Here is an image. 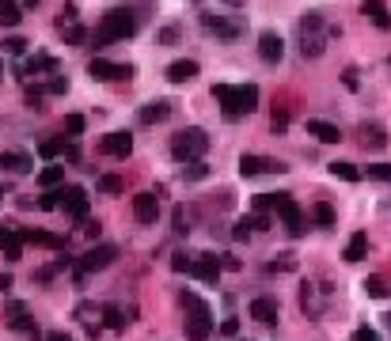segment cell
<instances>
[{
    "mask_svg": "<svg viewBox=\"0 0 391 341\" xmlns=\"http://www.w3.org/2000/svg\"><path fill=\"white\" fill-rule=\"evenodd\" d=\"M213 99L220 103V114L228 122L255 114L258 110V88L255 84H213Z\"/></svg>",
    "mask_w": 391,
    "mask_h": 341,
    "instance_id": "cell-1",
    "label": "cell"
},
{
    "mask_svg": "<svg viewBox=\"0 0 391 341\" xmlns=\"http://www.w3.org/2000/svg\"><path fill=\"white\" fill-rule=\"evenodd\" d=\"M137 34V15L129 12V8H110L103 15V23L95 27V46H110V42H126Z\"/></svg>",
    "mask_w": 391,
    "mask_h": 341,
    "instance_id": "cell-2",
    "label": "cell"
},
{
    "mask_svg": "<svg viewBox=\"0 0 391 341\" xmlns=\"http://www.w3.org/2000/svg\"><path fill=\"white\" fill-rule=\"evenodd\" d=\"M206 152H209V133L201 125H186L171 137V155L183 163V167L186 163H198Z\"/></svg>",
    "mask_w": 391,
    "mask_h": 341,
    "instance_id": "cell-3",
    "label": "cell"
},
{
    "mask_svg": "<svg viewBox=\"0 0 391 341\" xmlns=\"http://www.w3.org/2000/svg\"><path fill=\"white\" fill-rule=\"evenodd\" d=\"M179 300H183V307L190 311V315H186V337H190V341H209L213 330H217V322H213V311H209L198 296H194V292H183Z\"/></svg>",
    "mask_w": 391,
    "mask_h": 341,
    "instance_id": "cell-4",
    "label": "cell"
},
{
    "mask_svg": "<svg viewBox=\"0 0 391 341\" xmlns=\"http://www.w3.org/2000/svg\"><path fill=\"white\" fill-rule=\"evenodd\" d=\"M114 258H118V246H114V243H99V246H91V251L77 262V281L84 284V281L91 277V273H103L107 265L114 262Z\"/></svg>",
    "mask_w": 391,
    "mask_h": 341,
    "instance_id": "cell-5",
    "label": "cell"
},
{
    "mask_svg": "<svg viewBox=\"0 0 391 341\" xmlns=\"http://www.w3.org/2000/svg\"><path fill=\"white\" fill-rule=\"evenodd\" d=\"M274 213L281 216V224H285L289 235H304V213H300V205L293 201V193H274Z\"/></svg>",
    "mask_w": 391,
    "mask_h": 341,
    "instance_id": "cell-6",
    "label": "cell"
},
{
    "mask_svg": "<svg viewBox=\"0 0 391 341\" xmlns=\"http://www.w3.org/2000/svg\"><path fill=\"white\" fill-rule=\"evenodd\" d=\"M289 167L281 160H270V155H255V152H244L239 155V174L244 179H255V174H285Z\"/></svg>",
    "mask_w": 391,
    "mask_h": 341,
    "instance_id": "cell-7",
    "label": "cell"
},
{
    "mask_svg": "<svg viewBox=\"0 0 391 341\" xmlns=\"http://www.w3.org/2000/svg\"><path fill=\"white\" fill-rule=\"evenodd\" d=\"M88 76L91 80H129L133 76V64H114V61H107V57H91L88 61Z\"/></svg>",
    "mask_w": 391,
    "mask_h": 341,
    "instance_id": "cell-8",
    "label": "cell"
},
{
    "mask_svg": "<svg viewBox=\"0 0 391 341\" xmlns=\"http://www.w3.org/2000/svg\"><path fill=\"white\" fill-rule=\"evenodd\" d=\"M61 209H65V213H69L72 220H88V213H91L88 190H80V186H65V190H61Z\"/></svg>",
    "mask_w": 391,
    "mask_h": 341,
    "instance_id": "cell-9",
    "label": "cell"
},
{
    "mask_svg": "<svg viewBox=\"0 0 391 341\" xmlns=\"http://www.w3.org/2000/svg\"><path fill=\"white\" fill-rule=\"evenodd\" d=\"M99 152L114 155V160H126V155L133 152V133H129V129H114V133H107L103 141H99Z\"/></svg>",
    "mask_w": 391,
    "mask_h": 341,
    "instance_id": "cell-10",
    "label": "cell"
},
{
    "mask_svg": "<svg viewBox=\"0 0 391 341\" xmlns=\"http://www.w3.org/2000/svg\"><path fill=\"white\" fill-rule=\"evenodd\" d=\"M247 311H251V319L263 322V326H277V319H281V303H277V296H255Z\"/></svg>",
    "mask_w": 391,
    "mask_h": 341,
    "instance_id": "cell-11",
    "label": "cell"
},
{
    "mask_svg": "<svg viewBox=\"0 0 391 341\" xmlns=\"http://www.w3.org/2000/svg\"><path fill=\"white\" fill-rule=\"evenodd\" d=\"M258 57H263L266 64H277L285 57V39L277 31H263L258 34Z\"/></svg>",
    "mask_w": 391,
    "mask_h": 341,
    "instance_id": "cell-12",
    "label": "cell"
},
{
    "mask_svg": "<svg viewBox=\"0 0 391 341\" xmlns=\"http://www.w3.org/2000/svg\"><path fill=\"white\" fill-rule=\"evenodd\" d=\"M133 220L137 224H156V220H160V197H156V193H137L133 197Z\"/></svg>",
    "mask_w": 391,
    "mask_h": 341,
    "instance_id": "cell-13",
    "label": "cell"
},
{
    "mask_svg": "<svg viewBox=\"0 0 391 341\" xmlns=\"http://www.w3.org/2000/svg\"><path fill=\"white\" fill-rule=\"evenodd\" d=\"M167 118H171V99H152V103H145L137 110V122L141 125H160Z\"/></svg>",
    "mask_w": 391,
    "mask_h": 341,
    "instance_id": "cell-14",
    "label": "cell"
},
{
    "mask_svg": "<svg viewBox=\"0 0 391 341\" xmlns=\"http://www.w3.org/2000/svg\"><path fill=\"white\" fill-rule=\"evenodd\" d=\"M201 27H206L209 34H217V39H225V42H232V39H239V23H228L225 15H213V12H201Z\"/></svg>",
    "mask_w": 391,
    "mask_h": 341,
    "instance_id": "cell-15",
    "label": "cell"
},
{
    "mask_svg": "<svg viewBox=\"0 0 391 341\" xmlns=\"http://www.w3.org/2000/svg\"><path fill=\"white\" fill-rule=\"evenodd\" d=\"M0 167L12 174H27V171H34V160L20 148H0Z\"/></svg>",
    "mask_w": 391,
    "mask_h": 341,
    "instance_id": "cell-16",
    "label": "cell"
},
{
    "mask_svg": "<svg viewBox=\"0 0 391 341\" xmlns=\"http://www.w3.org/2000/svg\"><path fill=\"white\" fill-rule=\"evenodd\" d=\"M220 270H225V265H220L217 254H198V258H194V277L206 281V284H217Z\"/></svg>",
    "mask_w": 391,
    "mask_h": 341,
    "instance_id": "cell-17",
    "label": "cell"
},
{
    "mask_svg": "<svg viewBox=\"0 0 391 341\" xmlns=\"http://www.w3.org/2000/svg\"><path fill=\"white\" fill-rule=\"evenodd\" d=\"M198 72H201V64L190 61V57L167 64V80H171V84H190V80H198Z\"/></svg>",
    "mask_w": 391,
    "mask_h": 341,
    "instance_id": "cell-18",
    "label": "cell"
},
{
    "mask_svg": "<svg viewBox=\"0 0 391 341\" xmlns=\"http://www.w3.org/2000/svg\"><path fill=\"white\" fill-rule=\"evenodd\" d=\"M327 34L331 31H300V53L304 57H323L327 53Z\"/></svg>",
    "mask_w": 391,
    "mask_h": 341,
    "instance_id": "cell-19",
    "label": "cell"
},
{
    "mask_svg": "<svg viewBox=\"0 0 391 341\" xmlns=\"http://www.w3.org/2000/svg\"><path fill=\"white\" fill-rule=\"evenodd\" d=\"M308 137H315L319 144H338L342 141V129L334 122H323V118H308Z\"/></svg>",
    "mask_w": 391,
    "mask_h": 341,
    "instance_id": "cell-20",
    "label": "cell"
},
{
    "mask_svg": "<svg viewBox=\"0 0 391 341\" xmlns=\"http://www.w3.org/2000/svg\"><path fill=\"white\" fill-rule=\"evenodd\" d=\"M53 72H58V57L50 53H34L23 61V76H53Z\"/></svg>",
    "mask_w": 391,
    "mask_h": 341,
    "instance_id": "cell-21",
    "label": "cell"
},
{
    "mask_svg": "<svg viewBox=\"0 0 391 341\" xmlns=\"http://www.w3.org/2000/svg\"><path fill=\"white\" fill-rule=\"evenodd\" d=\"M361 15H365L369 23H376L380 31H391V12H387L384 0H365V4H361Z\"/></svg>",
    "mask_w": 391,
    "mask_h": 341,
    "instance_id": "cell-22",
    "label": "cell"
},
{
    "mask_svg": "<svg viewBox=\"0 0 391 341\" xmlns=\"http://www.w3.org/2000/svg\"><path fill=\"white\" fill-rule=\"evenodd\" d=\"M365 254H369V232H353L350 243H346V251H342V258H346L350 265H357Z\"/></svg>",
    "mask_w": 391,
    "mask_h": 341,
    "instance_id": "cell-23",
    "label": "cell"
},
{
    "mask_svg": "<svg viewBox=\"0 0 391 341\" xmlns=\"http://www.w3.org/2000/svg\"><path fill=\"white\" fill-rule=\"evenodd\" d=\"M357 133H361V144H365V148H384L387 144V129L376 125V122H365Z\"/></svg>",
    "mask_w": 391,
    "mask_h": 341,
    "instance_id": "cell-24",
    "label": "cell"
},
{
    "mask_svg": "<svg viewBox=\"0 0 391 341\" xmlns=\"http://www.w3.org/2000/svg\"><path fill=\"white\" fill-rule=\"evenodd\" d=\"M4 319H8V326H12V330H34V322L27 319V307H23L20 300H12L4 307Z\"/></svg>",
    "mask_w": 391,
    "mask_h": 341,
    "instance_id": "cell-25",
    "label": "cell"
},
{
    "mask_svg": "<svg viewBox=\"0 0 391 341\" xmlns=\"http://www.w3.org/2000/svg\"><path fill=\"white\" fill-rule=\"evenodd\" d=\"M20 239L23 243H34V246H65V239H58V235H50V232H34V228H20Z\"/></svg>",
    "mask_w": 391,
    "mask_h": 341,
    "instance_id": "cell-26",
    "label": "cell"
},
{
    "mask_svg": "<svg viewBox=\"0 0 391 341\" xmlns=\"http://www.w3.org/2000/svg\"><path fill=\"white\" fill-rule=\"evenodd\" d=\"M20 23H23L20 0H0V27H20Z\"/></svg>",
    "mask_w": 391,
    "mask_h": 341,
    "instance_id": "cell-27",
    "label": "cell"
},
{
    "mask_svg": "<svg viewBox=\"0 0 391 341\" xmlns=\"http://www.w3.org/2000/svg\"><path fill=\"white\" fill-rule=\"evenodd\" d=\"M312 220H315L319 228H334V220H338V213H334V205H331V201H315V205H312Z\"/></svg>",
    "mask_w": 391,
    "mask_h": 341,
    "instance_id": "cell-28",
    "label": "cell"
},
{
    "mask_svg": "<svg viewBox=\"0 0 391 341\" xmlns=\"http://www.w3.org/2000/svg\"><path fill=\"white\" fill-rule=\"evenodd\" d=\"M99 315H103V326H107V330H126V326H129L126 311H122V307H114V303H107Z\"/></svg>",
    "mask_w": 391,
    "mask_h": 341,
    "instance_id": "cell-29",
    "label": "cell"
},
{
    "mask_svg": "<svg viewBox=\"0 0 391 341\" xmlns=\"http://www.w3.org/2000/svg\"><path fill=\"white\" fill-rule=\"evenodd\" d=\"M327 171L334 174V179H342V182H357L361 179V171L353 167L350 160H334V163H327Z\"/></svg>",
    "mask_w": 391,
    "mask_h": 341,
    "instance_id": "cell-30",
    "label": "cell"
},
{
    "mask_svg": "<svg viewBox=\"0 0 391 341\" xmlns=\"http://www.w3.org/2000/svg\"><path fill=\"white\" fill-rule=\"evenodd\" d=\"M179 174H183V182H201V179H209V163H206V160L186 163V167H183Z\"/></svg>",
    "mask_w": 391,
    "mask_h": 341,
    "instance_id": "cell-31",
    "label": "cell"
},
{
    "mask_svg": "<svg viewBox=\"0 0 391 341\" xmlns=\"http://www.w3.org/2000/svg\"><path fill=\"white\" fill-rule=\"evenodd\" d=\"M65 182V167H58V163H53V167H46L42 174H39V186L42 190H53V186H61Z\"/></svg>",
    "mask_w": 391,
    "mask_h": 341,
    "instance_id": "cell-32",
    "label": "cell"
},
{
    "mask_svg": "<svg viewBox=\"0 0 391 341\" xmlns=\"http://www.w3.org/2000/svg\"><path fill=\"white\" fill-rule=\"evenodd\" d=\"M95 190H103V193H122V190H126V179H118V174H99V179H95Z\"/></svg>",
    "mask_w": 391,
    "mask_h": 341,
    "instance_id": "cell-33",
    "label": "cell"
},
{
    "mask_svg": "<svg viewBox=\"0 0 391 341\" xmlns=\"http://www.w3.org/2000/svg\"><path fill=\"white\" fill-rule=\"evenodd\" d=\"M251 228H255V216H239L236 224H232V239H236V243H247Z\"/></svg>",
    "mask_w": 391,
    "mask_h": 341,
    "instance_id": "cell-34",
    "label": "cell"
},
{
    "mask_svg": "<svg viewBox=\"0 0 391 341\" xmlns=\"http://www.w3.org/2000/svg\"><path fill=\"white\" fill-rule=\"evenodd\" d=\"M61 34H65V46H84V42H88V31H84L80 23H72V27H61Z\"/></svg>",
    "mask_w": 391,
    "mask_h": 341,
    "instance_id": "cell-35",
    "label": "cell"
},
{
    "mask_svg": "<svg viewBox=\"0 0 391 341\" xmlns=\"http://www.w3.org/2000/svg\"><path fill=\"white\" fill-rule=\"evenodd\" d=\"M69 91V76H61V72H53L50 80H46V95H65Z\"/></svg>",
    "mask_w": 391,
    "mask_h": 341,
    "instance_id": "cell-36",
    "label": "cell"
},
{
    "mask_svg": "<svg viewBox=\"0 0 391 341\" xmlns=\"http://www.w3.org/2000/svg\"><path fill=\"white\" fill-rule=\"evenodd\" d=\"M365 174L372 182H391V163H369Z\"/></svg>",
    "mask_w": 391,
    "mask_h": 341,
    "instance_id": "cell-37",
    "label": "cell"
},
{
    "mask_svg": "<svg viewBox=\"0 0 391 341\" xmlns=\"http://www.w3.org/2000/svg\"><path fill=\"white\" fill-rule=\"evenodd\" d=\"M15 243H20V228L0 224V251H8V246H15Z\"/></svg>",
    "mask_w": 391,
    "mask_h": 341,
    "instance_id": "cell-38",
    "label": "cell"
},
{
    "mask_svg": "<svg viewBox=\"0 0 391 341\" xmlns=\"http://www.w3.org/2000/svg\"><path fill=\"white\" fill-rule=\"evenodd\" d=\"M361 288H365L372 300H384V296H387V284L380 281V277H365V284H361Z\"/></svg>",
    "mask_w": 391,
    "mask_h": 341,
    "instance_id": "cell-39",
    "label": "cell"
},
{
    "mask_svg": "<svg viewBox=\"0 0 391 341\" xmlns=\"http://www.w3.org/2000/svg\"><path fill=\"white\" fill-rule=\"evenodd\" d=\"M4 53L23 57V53H27V39H20V34H8V39H4Z\"/></svg>",
    "mask_w": 391,
    "mask_h": 341,
    "instance_id": "cell-40",
    "label": "cell"
},
{
    "mask_svg": "<svg viewBox=\"0 0 391 341\" xmlns=\"http://www.w3.org/2000/svg\"><path fill=\"white\" fill-rule=\"evenodd\" d=\"M65 148H69V144H65V137H61V141H42V144H39V152L46 155V160H53V155H65Z\"/></svg>",
    "mask_w": 391,
    "mask_h": 341,
    "instance_id": "cell-41",
    "label": "cell"
},
{
    "mask_svg": "<svg viewBox=\"0 0 391 341\" xmlns=\"http://www.w3.org/2000/svg\"><path fill=\"white\" fill-rule=\"evenodd\" d=\"M46 88H27V106L31 110H46Z\"/></svg>",
    "mask_w": 391,
    "mask_h": 341,
    "instance_id": "cell-42",
    "label": "cell"
},
{
    "mask_svg": "<svg viewBox=\"0 0 391 341\" xmlns=\"http://www.w3.org/2000/svg\"><path fill=\"white\" fill-rule=\"evenodd\" d=\"M171 270L175 273H194V258L190 254H175L171 258Z\"/></svg>",
    "mask_w": 391,
    "mask_h": 341,
    "instance_id": "cell-43",
    "label": "cell"
},
{
    "mask_svg": "<svg viewBox=\"0 0 391 341\" xmlns=\"http://www.w3.org/2000/svg\"><path fill=\"white\" fill-rule=\"evenodd\" d=\"M251 209H255V213H266V209H274V193H255Z\"/></svg>",
    "mask_w": 391,
    "mask_h": 341,
    "instance_id": "cell-44",
    "label": "cell"
},
{
    "mask_svg": "<svg viewBox=\"0 0 391 341\" xmlns=\"http://www.w3.org/2000/svg\"><path fill=\"white\" fill-rule=\"evenodd\" d=\"M84 125H88V122H84V114H69V118H65V129H69L72 137H80Z\"/></svg>",
    "mask_w": 391,
    "mask_h": 341,
    "instance_id": "cell-45",
    "label": "cell"
},
{
    "mask_svg": "<svg viewBox=\"0 0 391 341\" xmlns=\"http://www.w3.org/2000/svg\"><path fill=\"white\" fill-rule=\"evenodd\" d=\"M293 265H296V262H293V254H277V262H270L266 270H270V273H277V270L285 273V270H293Z\"/></svg>",
    "mask_w": 391,
    "mask_h": 341,
    "instance_id": "cell-46",
    "label": "cell"
},
{
    "mask_svg": "<svg viewBox=\"0 0 391 341\" xmlns=\"http://www.w3.org/2000/svg\"><path fill=\"white\" fill-rule=\"evenodd\" d=\"M357 76H361V72L353 69V64H350V69H342V84H346L350 91H357V88H361V80H357Z\"/></svg>",
    "mask_w": 391,
    "mask_h": 341,
    "instance_id": "cell-47",
    "label": "cell"
},
{
    "mask_svg": "<svg viewBox=\"0 0 391 341\" xmlns=\"http://www.w3.org/2000/svg\"><path fill=\"white\" fill-rule=\"evenodd\" d=\"M270 125H274V133H285V129H289V110H274Z\"/></svg>",
    "mask_w": 391,
    "mask_h": 341,
    "instance_id": "cell-48",
    "label": "cell"
},
{
    "mask_svg": "<svg viewBox=\"0 0 391 341\" xmlns=\"http://www.w3.org/2000/svg\"><path fill=\"white\" fill-rule=\"evenodd\" d=\"M39 209H61V190H50L46 197L39 201Z\"/></svg>",
    "mask_w": 391,
    "mask_h": 341,
    "instance_id": "cell-49",
    "label": "cell"
},
{
    "mask_svg": "<svg viewBox=\"0 0 391 341\" xmlns=\"http://www.w3.org/2000/svg\"><path fill=\"white\" fill-rule=\"evenodd\" d=\"M220 334H225V337L232 341V337L239 334V319H225V322H220Z\"/></svg>",
    "mask_w": 391,
    "mask_h": 341,
    "instance_id": "cell-50",
    "label": "cell"
},
{
    "mask_svg": "<svg viewBox=\"0 0 391 341\" xmlns=\"http://www.w3.org/2000/svg\"><path fill=\"white\" fill-rule=\"evenodd\" d=\"M190 228H186V213L183 209H175V235H186Z\"/></svg>",
    "mask_w": 391,
    "mask_h": 341,
    "instance_id": "cell-51",
    "label": "cell"
},
{
    "mask_svg": "<svg viewBox=\"0 0 391 341\" xmlns=\"http://www.w3.org/2000/svg\"><path fill=\"white\" fill-rule=\"evenodd\" d=\"M84 235H88V239H99V235H103V224H99V220H88V228H84Z\"/></svg>",
    "mask_w": 391,
    "mask_h": 341,
    "instance_id": "cell-52",
    "label": "cell"
},
{
    "mask_svg": "<svg viewBox=\"0 0 391 341\" xmlns=\"http://www.w3.org/2000/svg\"><path fill=\"white\" fill-rule=\"evenodd\" d=\"M353 341H380V334H376L372 326H361V330H357V337H353Z\"/></svg>",
    "mask_w": 391,
    "mask_h": 341,
    "instance_id": "cell-53",
    "label": "cell"
},
{
    "mask_svg": "<svg viewBox=\"0 0 391 341\" xmlns=\"http://www.w3.org/2000/svg\"><path fill=\"white\" fill-rule=\"evenodd\" d=\"M175 39H179V27H164L160 31V42H175Z\"/></svg>",
    "mask_w": 391,
    "mask_h": 341,
    "instance_id": "cell-54",
    "label": "cell"
},
{
    "mask_svg": "<svg viewBox=\"0 0 391 341\" xmlns=\"http://www.w3.org/2000/svg\"><path fill=\"white\" fill-rule=\"evenodd\" d=\"M65 160L77 163V160H80V144H72V141H69V148H65Z\"/></svg>",
    "mask_w": 391,
    "mask_h": 341,
    "instance_id": "cell-55",
    "label": "cell"
},
{
    "mask_svg": "<svg viewBox=\"0 0 391 341\" xmlns=\"http://www.w3.org/2000/svg\"><path fill=\"white\" fill-rule=\"evenodd\" d=\"M220 265H225V270H239V258H232V254H220Z\"/></svg>",
    "mask_w": 391,
    "mask_h": 341,
    "instance_id": "cell-56",
    "label": "cell"
},
{
    "mask_svg": "<svg viewBox=\"0 0 391 341\" xmlns=\"http://www.w3.org/2000/svg\"><path fill=\"white\" fill-rule=\"evenodd\" d=\"M46 341H72V337L65 334V330H50V334H46Z\"/></svg>",
    "mask_w": 391,
    "mask_h": 341,
    "instance_id": "cell-57",
    "label": "cell"
},
{
    "mask_svg": "<svg viewBox=\"0 0 391 341\" xmlns=\"http://www.w3.org/2000/svg\"><path fill=\"white\" fill-rule=\"evenodd\" d=\"M12 288V277H8V273H0V292H8Z\"/></svg>",
    "mask_w": 391,
    "mask_h": 341,
    "instance_id": "cell-58",
    "label": "cell"
},
{
    "mask_svg": "<svg viewBox=\"0 0 391 341\" xmlns=\"http://www.w3.org/2000/svg\"><path fill=\"white\" fill-rule=\"evenodd\" d=\"M220 4H228V8H244L247 0H220Z\"/></svg>",
    "mask_w": 391,
    "mask_h": 341,
    "instance_id": "cell-59",
    "label": "cell"
},
{
    "mask_svg": "<svg viewBox=\"0 0 391 341\" xmlns=\"http://www.w3.org/2000/svg\"><path fill=\"white\" fill-rule=\"evenodd\" d=\"M20 4H23V8H39V0H20Z\"/></svg>",
    "mask_w": 391,
    "mask_h": 341,
    "instance_id": "cell-60",
    "label": "cell"
},
{
    "mask_svg": "<svg viewBox=\"0 0 391 341\" xmlns=\"http://www.w3.org/2000/svg\"><path fill=\"white\" fill-rule=\"evenodd\" d=\"M8 193H12V186H8V182H4V186H0V197H8Z\"/></svg>",
    "mask_w": 391,
    "mask_h": 341,
    "instance_id": "cell-61",
    "label": "cell"
},
{
    "mask_svg": "<svg viewBox=\"0 0 391 341\" xmlns=\"http://www.w3.org/2000/svg\"><path fill=\"white\" fill-rule=\"evenodd\" d=\"M0 80H4V61H0Z\"/></svg>",
    "mask_w": 391,
    "mask_h": 341,
    "instance_id": "cell-62",
    "label": "cell"
},
{
    "mask_svg": "<svg viewBox=\"0 0 391 341\" xmlns=\"http://www.w3.org/2000/svg\"><path fill=\"white\" fill-rule=\"evenodd\" d=\"M232 341H244V337H232Z\"/></svg>",
    "mask_w": 391,
    "mask_h": 341,
    "instance_id": "cell-63",
    "label": "cell"
}]
</instances>
